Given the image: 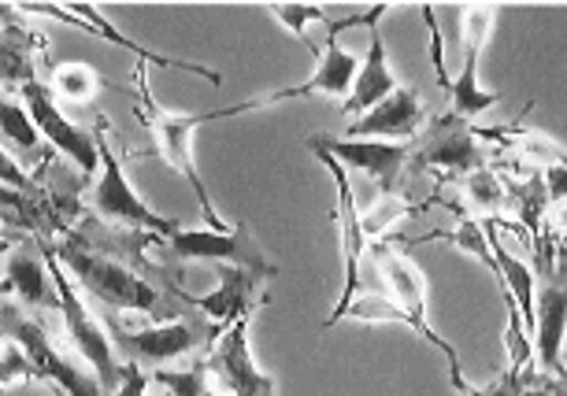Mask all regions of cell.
Instances as JSON below:
<instances>
[{
    "instance_id": "cell-21",
    "label": "cell",
    "mask_w": 567,
    "mask_h": 396,
    "mask_svg": "<svg viewBox=\"0 0 567 396\" xmlns=\"http://www.w3.org/2000/svg\"><path fill=\"white\" fill-rule=\"evenodd\" d=\"M374 263H379V274H382V282H386L393 301H398L404 312L426 319V274L420 267L401 249H390L386 241L374 244Z\"/></svg>"
},
{
    "instance_id": "cell-35",
    "label": "cell",
    "mask_w": 567,
    "mask_h": 396,
    "mask_svg": "<svg viewBox=\"0 0 567 396\" xmlns=\"http://www.w3.org/2000/svg\"><path fill=\"white\" fill-rule=\"evenodd\" d=\"M148 371L134 367V363H126L123 367V382H120V393L115 396H148Z\"/></svg>"
},
{
    "instance_id": "cell-24",
    "label": "cell",
    "mask_w": 567,
    "mask_h": 396,
    "mask_svg": "<svg viewBox=\"0 0 567 396\" xmlns=\"http://www.w3.org/2000/svg\"><path fill=\"white\" fill-rule=\"evenodd\" d=\"M460 396H567V378L534 367H508V374H501L497 382L483 385V389L467 385Z\"/></svg>"
},
{
    "instance_id": "cell-12",
    "label": "cell",
    "mask_w": 567,
    "mask_h": 396,
    "mask_svg": "<svg viewBox=\"0 0 567 396\" xmlns=\"http://www.w3.org/2000/svg\"><path fill=\"white\" fill-rule=\"evenodd\" d=\"M312 142L323 145L346 170H360V175L374 178L379 192H398V181L415 153V142H352V137L330 134H312Z\"/></svg>"
},
{
    "instance_id": "cell-25",
    "label": "cell",
    "mask_w": 567,
    "mask_h": 396,
    "mask_svg": "<svg viewBox=\"0 0 567 396\" xmlns=\"http://www.w3.org/2000/svg\"><path fill=\"white\" fill-rule=\"evenodd\" d=\"M442 90L453 96V115H460V119H478V115H486L489 108H497V101H501V93H489L478 85V56L475 52H467L456 82H445Z\"/></svg>"
},
{
    "instance_id": "cell-8",
    "label": "cell",
    "mask_w": 567,
    "mask_h": 396,
    "mask_svg": "<svg viewBox=\"0 0 567 396\" xmlns=\"http://www.w3.org/2000/svg\"><path fill=\"white\" fill-rule=\"evenodd\" d=\"M305 145L312 148L316 159L330 170V178H334V186H338V244H341V263H346V289H341L338 308L323 323V330H330L346 319L349 304L360 296V256L368 252V233H363V216L357 208V192H352V186H349V170L341 167L323 145H316L312 137H308Z\"/></svg>"
},
{
    "instance_id": "cell-14",
    "label": "cell",
    "mask_w": 567,
    "mask_h": 396,
    "mask_svg": "<svg viewBox=\"0 0 567 396\" xmlns=\"http://www.w3.org/2000/svg\"><path fill=\"white\" fill-rule=\"evenodd\" d=\"M271 271H252V267H219V285L208 296H194L189 308L200 315H208L223 334L230 326H238L245 315H256V308L267 301L264 285Z\"/></svg>"
},
{
    "instance_id": "cell-3",
    "label": "cell",
    "mask_w": 567,
    "mask_h": 396,
    "mask_svg": "<svg viewBox=\"0 0 567 396\" xmlns=\"http://www.w3.org/2000/svg\"><path fill=\"white\" fill-rule=\"evenodd\" d=\"M104 326H109L123 363H134V367H142L148 374L171 367L182 356H194V352H212L223 337V330L208 315L194 312V308L182 319H175V323H156L142 330H131L112 312H104Z\"/></svg>"
},
{
    "instance_id": "cell-13",
    "label": "cell",
    "mask_w": 567,
    "mask_h": 396,
    "mask_svg": "<svg viewBox=\"0 0 567 396\" xmlns=\"http://www.w3.org/2000/svg\"><path fill=\"white\" fill-rule=\"evenodd\" d=\"M16 12H34V15L56 19V23L79 27V30H85V34H97L104 41H112V45L134 52V56L142 60V63H156V67H164V71H189V74H197V79H205L212 85H223L219 71L200 67V63H186V60H171V56H164V52H148L142 45H134L131 38H123L120 30H115L109 19H104L97 8H90V4H68V8H63V4H23V8H16Z\"/></svg>"
},
{
    "instance_id": "cell-29",
    "label": "cell",
    "mask_w": 567,
    "mask_h": 396,
    "mask_svg": "<svg viewBox=\"0 0 567 396\" xmlns=\"http://www.w3.org/2000/svg\"><path fill=\"white\" fill-rule=\"evenodd\" d=\"M101 85H109L101 79L93 67H85V63H60V67H52V96H63V101H74V104H85L97 96Z\"/></svg>"
},
{
    "instance_id": "cell-11",
    "label": "cell",
    "mask_w": 567,
    "mask_h": 396,
    "mask_svg": "<svg viewBox=\"0 0 567 396\" xmlns=\"http://www.w3.org/2000/svg\"><path fill=\"white\" fill-rule=\"evenodd\" d=\"M19 101L27 104L30 119L38 123L41 137L71 159L82 175H93V167L101 164V148H97V131H82L71 119H63V112L56 108V96L45 82H27L23 90L16 93Z\"/></svg>"
},
{
    "instance_id": "cell-2",
    "label": "cell",
    "mask_w": 567,
    "mask_h": 396,
    "mask_svg": "<svg viewBox=\"0 0 567 396\" xmlns=\"http://www.w3.org/2000/svg\"><path fill=\"white\" fill-rule=\"evenodd\" d=\"M267 108V96L260 101H245V104H230V108H219V112H205V115H178V112H164L159 104L153 101V93H148L145 85V63H137V119L145 123V131L153 134V145L159 159L175 170V175L186 178V186L194 189L200 211H205L208 227L212 230H230L227 222L219 219L216 205H212L208 189H205V178H200V170L194 164V134L200 126L208 123H219V119H234V115H245V112H260Z\"/></svg>"
},
{
    "instance_id": "cell-7",
    "label": "cell",
    "mask_w": 567,
    "mask_h": 396,
    "mask_svg": "<svg viewBox=\"0 0 567 396\" xmlns=\"http://www.w3.org/2000/svg\"><path fill=\"white\" fill-rule=\"evenodd\" d=\"M390 8L386 4H374L371 12L363 15H349V19H334V23L327 27V45L319 52L316 60V71L312 79L301 82V85H286V90H278L267 96V104H278V101H290V96H312V93H323V96H334V101L346 104L352 85H357V74H360V60L346 52L341 45V30H352V27H374L382 15H386Z\"/></svg>"
},
{
    "instance_id": "cell-16",
    "label": "cell",
    "mask_w": 567,
    "mask_h": 396,
    "mask_svg": "<svg viewBox=\"0 0 567 396\" xmlns=\"http://www.w3.org/2000/svg\"><path fill=\"white\" fill-rule=\"evenodd\" d=\"M567 271H549L542 278L538 293V326H534V356L542 359V367L567 378Z\"/></svg>"
},
{
    "instance_id": "cell-31",
    "label": "cell",
    "mask_w": 567,
    "mask_h": 396,
    "mask_svg": "<svg viewBox=\"0 0 567 396\" xmlns=\"http://www.w3.org/2000/svg\"><path fill=\"white\" fill-rule=\"evenodd\" d=\"M4 142L12 148H19V153H34V148L41 145L38 123L30 119L27 104L19 101V96H12V101L4 104Z\"/></svg>"
},
{
    "instance_id": "cell-20",
    "label": "cell",
    "mask_w": 567,
    "mask_h": 396,
    "mask_svg": "<svg viewBox=\"0 0 567 396\" xmlns=\"http://www.w3.org/2000/svg\"><path fill=\"white\" fill-rule=\"evenodd\" d=\"M368 41H371V45H368V56H363V63H360L357 85H352L349 101L341 104V112H349V115L371 112L374 104H382L386 96H393V93L401 90L398 79H393V71H390L386 41H382V34H379V23L371 27V38Z\"/></svg>"
},
{
    "instance_id": "cell-26",
    "label": "cell",
    "mask_w": 567,
    "mask_h": 396,
    "mask_svg": "<svg viewBox=\"0 0 567 396\" xmlns=\"http://www.w3.org/2000/svg\"><path fill=\"white\" fill-rule=\"evenodd\" d=\"M460 189H464V200L471 205V211H478V216L497 219V216H505V211H512L508 186L501 181L494 167L471 170V175L460 178Z\"/></svg>"
},
{
    "instance_id": "cell-6",
    "label": "cell",
    "mask_w": 567,
    "mask_h": 396,
    "mask_svg": "<svg viewBox=\"0 0 567 396\" xmlns=\"http://www.w3.org/2000/svg\"><path fill=\"white\" fill-rule=\"evenodd\" d=\"M109 123H97V148H101V181L93 189V211L101 216V222L123 230V233H159V238H171L175 230H182L175 219L156 216L153 208L145 205L134 192L131 178L123 175V159L115 156V148L109 145Z\"/></svg>"
},
{
    "instance_id": "cell-17",
    "label": "cell",
    "mask_w": 567,
    "mask_h": 396,
    "mask_svg": "<svg viewBox=\"0 0 567 396\" xmlns=\"http://www.w3.org/2000/svg\"><path fill=\"white\" fill-rule=\"evenodd\" d=\"M346 137L352 142H415V134L423 131V101L415 90H401L386 96L382 104H374L371 112L357 115L346 126Z\"/></svg>"
},
{
    "instance_id": "cell-32",
    "label": "cell",
    "mask_w": 567,
    "mask_h": 396,
    "mask_svg": "<svg viewBox=\"0 0 567 396\" xmlns=\"http://www.w3.org/2000/svg\"><path fill=\"white\" fill-rule=\"evenodd\" d=\"M267 12H271L286 30H293V34L301 38L305 45L316 52V60H319V52H323V49H316L312 41H308V23H327V27L334 23V19L323 12V8H319V4H271Z\"/></svg>"
},
{
    "instance_id": "cell-36",
    "label": "cell",
    "mask_w": 567,
    "mask_h": 396,
    "mask_svg": "<svg viewBox=\"0 0 567 396\" xmlns=\"http://www.w3.org/2000/svg\"><path fill=\"white\" fill-rule=\"evenodd\" d=\"M545 233H549L553 241H564L567 238V200L545 208Z\"/></svg>"
},
{
    "instance_id": "cell-15",
    "label": "cell",
    "mask_w": 567,
    "mask_h": 396,
    "mask_svg": "<svg viewBox=\"0 0 567 396\" xmlns=\"http://www.w3.org/2000/svg\"><path fill=\"white\" fill-rule=\"evenodd\" d=\"M249 323L252 315H245L238 326H230L219 337V345L212 348V371L219 374L230 396H275V374L256 367L252 348H249Z\"/></svg>"
},
{
    "instance_id": "cell-28",
    "label": "cell",
    "mask_w": 567,
    "mask_h": 396,
    "mask_svg": "<svg viewBox=\"0 0 567 396\" xmlns=\"http://www.w3.org/2000/svg\"><path fill=\"white\" fill-rule=\"evenodd\" d=\"M420 208L423 205H415V200H409L404 192H379L374 205L363 211V233H368V241L386 238L390 227H398L401 219H409L412 211H420Z\"/></svg>"
},
{
    "instance_id": "cell-23",
    "label": "cell",
    "mask_w": 567,
    "mask_h": 396,
    "mask_svg": "<svg viewBox=\"0 0 567 396\" xmlns=\"http://www.w3.org/2000/svg\"><path fill=\"white\" fill-rule=\"evenodd\" d=\"M423 241H449V244H453V249H460L464 256H471V260H478V263L486 267L489 274H494V282H497V289H501V296H508V289H505V274H501V263H497V256H494V244H489V230H486V222H478V219H471V216H460L453 230L426 233Z\"/></svg>"
},
{
    "instance_id": "cell-9",
    "label": "cell",
    "mask_w": 567,
    "mask_h": 396,
    "mask_svg": "<svg viewBox=\"0 0 567 396\" xmlns=\"http://www.w3.org/2000/svg\"><path fill=\"white\" fill-rule=\"evenodd\" d=\"M159 249H167L182 263H223V267H252V271H271L275 263H267L260 244L252 241V233L245 227L230 230H175L171 238L156 241Z\"/></svg>"
},
{
    "instance_id": "cell-4",
    "label": "cell",
    "mask_w": 567,
    "mask_h": 396,
    "mask_svg": "<svg viewBox=\"0 0 567 396\" xmlns=\"http://www.w3.org/2000/svg\"><path fill=\"white\" fill-rule=\"evenodd\" d=\"M38 244H41V252H45V263H49V271H52V285H56V296H60L63 334L74 341L79 356L90 363L93 374L101 378L104 393L115 396V393H120V382H123V367H126V363L120 356V348H115L109 326H104L101 319H93L90 308L82 304L79 285H74V278L68 274V267L60 263V256H56V249H52V241H38Z\"/></svg>"
},
{
    "instance_id": "cell-30",
    "label": "cell",
    "mask_w": 567,
    "mask_h": 396,
    "mask_svg": "<svg viewBox=\"0 0 567 396\" xmlns=\"http://www.w3.org/2000/svg\"><path fill=\"white\" fill-rule=\"evenodd\" d=\"M460 38H464V56L467 52H483V45L489 41V34H494V27H497V12L501 8L494 4H467V8H460Z\"/></svg>"
},
{
    "instance_id": "cell-5",
    "label": "cell",
    "mask_w": 567,
    "mask_h": 396,
    "mask_svg": "<svg viewBox=\"0 0 567 396\" xmlns=\"http://www.w3.org/2000/svg\"><path fill=\"white\" fill-rule=\"evenodd\" d=\"M0 323H4V337L8 341L23 345L30 363H34V378L38 382H52L63 396H109L90 363H85L82 356L63 352L56 341H52L49 326L41 323V319L27 315L23 304L4 301V315H0Z\"/></svg>"
},
{
    "instance_id": "cell-19",
    "label": "cell",
    "mask_w": 567,
    "mask_h": 396,
    "mask_svg": "<svg viewBox=\"0 0 567 396\" xmlns=\"http://www.w3.org/2000/svg\"><path fill=\"white\" fill-rule=\"evenodd\" d=\"M4 293L8 301L23 304V308H49L60 312V296L52 285V271L45 263V252H30V249H12L4 263Z\"/></svg>"
},
{
    "instance_id": "cell-37",
    "label": "cell",
    "mask_w": 567,
    "mask_h": 396,
    "mask_svg": "<svg viewBox=\"0 0 567 396\" xmlns=\"http://www.w3.org/2000/svg\"><path fill=\"white\" fill-rule=\"evenodd\" d=\"M60 396H63V393H60Z\"/></svg>"
},
{
    "instance_id": "cell-10",
    "label": "cell",
    "mask_w": 567,
    "mask_h": 396,
    "mask_svg": "<svg viewBox=\"0 0 567 396\" xmlns=\"http://www.w3.org/2000/svg\"><path fill=\"white\" fill-rule=\"evenodd\" d=\"M483 148H478V134L475 126H467V119L460 115L445 112L426 126L415 142V153H412V167L420 170H442V175H471V170L486 167L483 164Z\"/></svg>"
},
{
    "instance_id": "cell-27",
    "label": "cell",
    "mask_w": 567,
    "mask_h": 396,
    "mask_svg": "<svg viewBox=\"0 0 567 396\" xmlns=\"http://www.w3.org/2000/svg\"><path fill=\"white\" fill-rule=\"evenodd\" d=\"M148 378L164 389V396H223L216 389L212 359H194L189 367H159Z\"/></svg>"
},
{
    "instance_id": "cell-33",
    "label": "cell",
    "mask_w": 567,
    "mask_h": 396,
    "mask_svg": "<svg viewBox=\"0 0 567 396\" xmlns=\"http://www.w3.org/2000/svg\"><path fill=\"white\" fill-rule=\"evenodd\" d=\"M0 363H4V371H0V385H4V389H12L19 382H38L34 363H30L23 345H16V341H4V359Z\"/></svg>"
},
{
    "instance_id": "cell-18",
    "label": "cell",
    "mask_w": 567,
    "mask_h": 396,
    "mask_svg": "<svg viewBox=\"0 0 567 396\" xmlns=\"http://www.w3.org/2000/svg\"><path fill=\"white\" fill-rule=\"evenodd\" d=\"M346 319H357V323H401V326L415 330V334H420V337L426 341V345H434V348L449 359V374H453V389H456V393H464V389H467V382H464V363H460L456 348L449 345V341L431 326V319H420V315L404 312V308H401L398 301H393V296H357V301L349 304ZM346 319H341V323H346Z\"/></svg>"
},
{
    "instance_id": "cell-22",
    "label": "cell",
    "mask_w": 567,
    "mask_h": 396,
    "mask_svg": "<svg viewBox=\"0 0 567 396\" xmlns=\"http://www.w3.org/2000/svg\"><path fill=\"white\" fill-rule=\"evenodd\" d=\"M8 12V23H4V85L12 93L23 90L27 82H38L34 74V63L45 56V34H38V30H27L23 23L16 19V8H4Z\"/></svg>"
},
{
    "instance_id": "cell-34",
    "label": "cell",
    "mask_w": 567,
    "mask_h": 396,
    "mask_svg": "<svg viewBox=\"0 0 567 396\" xmlns=\"http://www.w3.org/2000/svg\"><path fill=\"white\" fill-rule=\"evenodd\" d=\"M542 186H545L549 205H560V200H567V159H564V164H553V167L542 170Z\"/></svg>"
},
{
    "instance_id": "cell-1",
    "label": "cell",
    "mask_w": 567,
    "mask_h": 396,
    "mask_svg": "<svg viewBox=\"0 0 567 396\" xmlns=\"http://www.w3.org/2000/svg\"><path fill=\"white\" fill-rule=\"evenodd\" d=\"M52 249H56L60 263L68 267L74 285L90 301H97L104 312H131L142 319H156V323H175V319L186 315L189 301H194V296L171 293L167 285L145 278L142 267L104 252L82 230L63 233L60 241H52Z\"/></svg>"
}]
</instances>
